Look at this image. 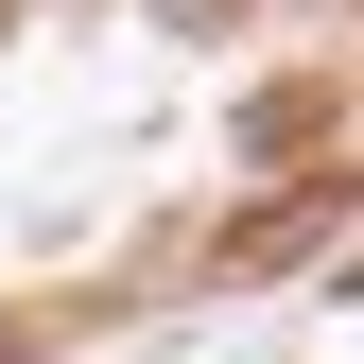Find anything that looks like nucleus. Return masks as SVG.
<instances>
[{
  "mask_svg": "<svg viewBox=\"0 0 364 364\" xmlns=\"http://www.w3.org/2000/svg\"><path fill=\"white\" fill-rule=\"evenodd\" d=\"M347 191H364V173H295V191H278V208H260V225H208V278H278V260H295V243H312V225H330V208H347Z\"/></svg>",
  "mask_w": 364,
  "mask_h": 364,
  "instance_id": "1",
  "label": "nucleus"
},
{
  "mask_svg": "<svg viewBox=\"0 0 364 364\" xmlns=\"http://www.w3.org/2000/svg\"><path fill=\"white\" fill-rule=\"evenodd\" d=\"M330 122H347V87H260V105H243V156H330Z\"/></svg>",
  "mask_w": 364,
  "mask_h": 364,
  "instance_id": "2",
  "label": "nucleus"
},
{
  "mask_svg": "<svg viewBox=\"0 0 364 364\" xmlns=\"http://www.w3.org/2000/svg\"><path fill=\"white\" fill-rule=\"evenodd\" d=\"M156 18H173V35H243V0H156Z\"/></svg>",
  "mask_w": 364,
  "mask_h": 364,
  "instance_id": "3",
  "label": "nucleus"
},
{
  "mask_svg": "<svg viewBox=\"0 0 364 364\" xmlns=\"http://www.w3.org/2000/svg\"><path fill=\"white\" fill-rule=\"evenodd\" d=\"M347 122H364V70H347Z\"/></svg>",
  "mask_w": 364,
  "mask_h": 364,
  "instance_id": "4",
  "label": "nucleus"
},
{
  "mask_svg": "<svg viewBox=\"0 0 364 364\" xmlns=\"http://www.w3.org/2000/svg\"><path fill=\"white\" fill-rule=\"evenodd\" d=\"M0 364H18V330H0Z\"/></svg>",
  "mask_w": 364,
  "mask_h": 364,
  "instance_id": "5",
  "label": "nucleus"
},
{
  "mask_svg": "<svg viewBox=\"0 0 364 364\" xmlns=\"http://www.w3.org/2000/svg\"><path fill=\"white\" fill-rule=\"evenodd\" d=\"M330 18H364V0H330Z\"/></svg>",
  "mask_w": 364,
  "mask_h": 364,
  "instance_id": "6",
  "label": "nucleus"
}]
</instances>
